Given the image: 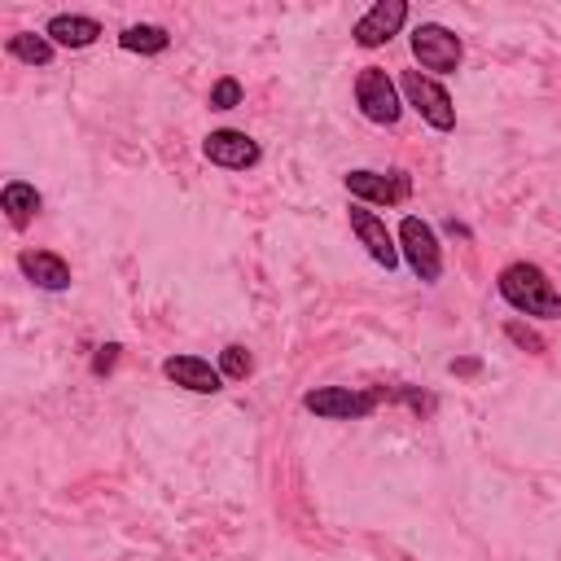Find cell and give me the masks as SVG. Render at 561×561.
Returning <instances> with one entry per match:
<instances>
[{
	"instance_id": "d6986e66",
	"label": "cell",
	"mask_w": 561,
	"mask_h": 561,
	"mask_svg": "<svg viewBox=\"0 0 561 561\" xmlns=\"http://www.w3.org/2000/svg\"><path fill=\"white\" fill-rule=\"evenodd\" d=\"M504 333H508V342H517V346H522V351H530V355H543V351H548V342H543L535 329L517 324V320H508V324H504Z\"/></svg>"
},
{
	"instance_id": "5b68a950",
	"label": "cell",
	"mask_w": 561,
	"mask_h": 561,
	"mask_svg": "<svg viewBox=\"0 0 561 561\" xmlns=\"http://www.w3.org/2000/svg\"><path fill=\"white\" fill-rule=\"evenodd\" d=\"M399 92H403V101L421 114V123H430L434 131H451V127H456V105H451L447 88H443L434 75H425V70H403V75H399Z\"/></svg>"
},
{
	"instance_id": "8992f818",
	"label": "cell",
	"mask_w": 561,
	"mask_h": 561,
	"mask_svg": "<svg viewBox=\"0 0 561 561\" xmlns=\"http://www.w3.org/2000/svg\"><path fill=\"white\" fill-rule=\"evenodd\" d=\"M386 394L381 390H355V386H316L302 394V408L316 412L320 421H364L377 412Z\"/></svg>"
},
{
	"instance_id": "ac0fdd59",
	"label": "cell",
	"mask_w": 561,
	"mask_h": 561,
	"mask_svg": "<svg viewBox=\"0 0 561 561\" xmlns=\"http://www.w3.org/2000/svg\"><path fill=\"white\" fill-rule=\"evenodd\" d=\"M245 101V88H241V79H232V75H219L215 83H210V96H206V105L210 110H237Z\"/></svg>"
},
{
	"instance_id": "30bf717a",
	"label": "cell",
	"mask_w": 561,
	"mask_h": 561,
	"mask_svg": "<svg viewBox=\"0 0 561 561\" xmlns=\"http://www.w3.org/2000/svg\"><path fill=\"white\" fill-rule=\"evenodd\" d=\"M408 0H377V4H368V13L351 26V39L359 44V48H381V44H390L399 31H403V22H408Z\"/></svg>"
},
{
	"instance_id": "7c38bea8",
	"label": "cell",
	"mask_w": 561,
	"mask_h": 561,
	"mask_svg": "<svg viewBox=\"0 0 561 561\" xmlns=\"http://www.w3.org/2000/svg\"><path fill=\"white\" fill-rule=\"evenodd\" d=\"M18 272L35 285V289H48V294H61L70 289V263L53 250H22L18 254Z\"/></svg>"
},
{
	"instance_id": "6da1fadb",
	"label": "cell",
	"mask_w": 561,
	"mask_h": 561,
	"mask_svg": "<svg viewBox=\"0 0 561 561\" xmlns=\"http://www.w3.org/2000/svg\"><path fill=\"white\" fill-rule=\"evenodd\" d=\"M495 294L522 311V316H535V320H561V289L552 285V276L539 267V263H526V259H513L500 267L495 276Z\"/></svg>"
},
{
	"instance_id": "277c9868",
	"label": "cell",
	"mask_w": 561,
	"mask_h": 561,
	"mask_svg": "<svg viewBox=\"0 0 561 561\" xmlns=\"http://www.w3.org/2000/svg\"><path fill=\"white\" fill-rule=\"evenodd\" d=\"M355 105L373 127H394L403 118V96L399 83L381 70V66H364L355 75Z\"/></svg>"
},
{
	"instance_id": "4fadbf2b",
	"label": "cell",
	"mask_w": 561,
	"mask_h": 561,
	"mask_svg": "<svg viewBox=\"0 0 561 561\" xmlns=\"http://www.w3.org/2000/svg\"><path fill=\"white\" fill-rule=\"evenodd\" d=\"M44 35L57 44V48H88L101 39V22L88 18V13H53L44 22Z\"/></svg>"
},
{
	"instance_id": "3957f363",
	"label": "cell",
	"mask_w": 561,
	"mask_h": 561,
	"mask_svg": "<svg viewBox=\"0 0 561 561\" xmlns=\"http://www.w3.org/2000/svg\"><path fill=\"white\" fill-rule=\"evenodd\" d=\"M394 237H399V254L412 267V276L421 285H438V276H443V245H438L434 224H425L421 215H403Z\"/></svg>"
},
{
	"instance_id": "8fae6325",
	"label": "cell",
	"mask_w": 561,
	"mask_h": 561,
	"mask_svg": "<svg viewBox=\"0 0 561 561\" xmlns=\"http://www.w3.org/2000/svg\"><path fill=\"white\" fill-rule=\"evenodd\" d=\"M162 377L171 386H180V390H193V394H219L224 390V373L206 355H167L162 359Z\"/></svg>"
},
{
	"instance_id": "ba28073f",
	"label": "cell",
	"mask_w": 561,
	"mask_h": 561,
	"mask_svg": "<svg viewBox=\"0 0 561 561\" xmlns=\"http://www.w3.org/2000/svg\"><path fill=\"white\" fill-rule=\"evenodd\" d=\"M202 158H206L210 167H224V171H250V167L263 162V149H259L254 136H245V131H237V127H215V131H206V140H202Z\"/></svg>"
},
{
	"instance_id": "ffe728a7",
	"label": "cell",
	"mask_w": 561,
	"mask_h": 561,
	"mask_svg": "<svg viewBox=\"0 0 561 561\" xmlns=\"http://www.w3.org/2000/svg\"><path fill=\"white\" fill-rule=\"evenodd\" d=\"M118 351H123V346H118V342H105V346H101V355H96V359H92V373H105V368H110V364H114V359H118Z\"/></svg>"
},
{
	"instance_id": "9c48e42d",
	"label": "cell",
	"mask_w": 561,
	"mask_h": 561,
	"mask_svg": "<svg viewBox=\"0 0 561 561\" xmlns=\"http://www.w3.org/2000/svg\"><path fill=\"white\" fill-rule=\"evenodd\" d=\"M346 219H351V232L359 237V245L368 250V259L377 263V267H386V272H394L399 267V237L386 228V219L377 215V210H368V206H359V202H351V210H346Z\"/></svg>"
},
{
	"instance_id": "5bb4252c",
	"label": "cell",
	"mask_w": 561,
	"mask_h": 561,
	"mask_svg": "<svg viewBox=\"0 0 561 561\" xmlns=\"http://www.w3.org/2000/svg\"><path fill=\"white\" fill-rule=\"evenodd\" d=\"M0 210H4V219L22 232V228L44 210V197H39V188H35L31 180H9V184L0 188Z\"/></svg>"
},
{
	"instance_id": "52a82bcc",
	"label": "cell",
	"mask_w": 561,
	"mask_h": 561,
	"mask_svg": "<svg viewBox=\"0 0 561 561\" xmlns=\"http://www.w3.org/2000/svg\"><path fill=\"white\" fill-rule=\"evenodd\" d=\"M346 193L359 202V206H403L412 202V175L408 171H368V167H355L342 175Z\"/></svg>"
},
{
	"instance_id": "7a4b0ae2",
	"label": "cell",
	"mask_w": 561,
	"mask_h": 561,
	"mask_svg": "<svg viewBox=\"0 0 561 561\" xmlns=\"http://www.w3.org/2000/svg\"><path fill=\"white\" fill-rule=\"evenodd\" d=\"M408 44H412L416 70H430V75H456L465 61V39L443 22H416Z\"/></svg>"
},
{
	"instance_id": "9a60e30c",
	"label": "cell",
	"mask_w": 561,
	"mask_h": 561,
	"mask_svg": "<svg viewBox=\"0 0 561 561\" xmlns=\"http://www.w3.org/2000/svg\"><path fill=\"white\" fill-rule=\"evenodd\" d=\"M118 48L123 53H140V57H158L171 48V31L158 22H131L118 31Z\"/></svg>"
},
{
	"instance_id": "2e32d148",
	"label": "cell",
	"mask_w": 561,
	"mask_h": 561,
	"mask_svg": "<svg viewBox=\"0 0 561 561\" xmlns=\"http://www.w3.org/2000/svg\"><path fill=\"white\" fill-rule=\"evenodd\" d=\"M4 53H9V57H18L22 66H39V70H44V66H53L57 44H53L44 31H39V35H35V31H18V35H9V39H4Z\"/></svg>"
},
{
	"instance_id": "44dd1931",
	"label": "cell",
	"mask_w": 561,
	"mask_h": 561,
	"mask_svg": "<svg viewBox=\"0 0 561 561\" xmlns=\"http://www.w3.org/2000/svg\"><path fill=\"white\" fill-rule=\"evenodd\" d=\"M451 373H478V359H451Z\"/></svg>"
},
{
	"instance_id": "e0dca14e",
	"label": "cell",
	"mask_w": 561,
	"mask_h": 561,
	"mask_svg": "<svg viewBox=\"0 0 561 561\" xmlns=\"http://www.w3.org/2000/svg\"><path fill=\"white\" fill-rule=\"evenodd\" d=\"M219 373H224V381H245L250 373H254V355L241 346V342H228L224 351H219Z\"/></svg>"
}]
</instances>
